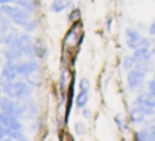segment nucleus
Listing matches in <instances>:
<instances>
[{
    "mask_svg": "<svg viewBox=\"0 0 155 141\" xmlns=\"http://www.w3.org/2000/svg\"><path fill=\"white\" fill-rule=\"evenodd\" d=\"M155 38L153 37H144L140 33V30L135 29V27H127L125 29V43L131 50H136L139 48H151L154 43Z\"/></svg>",
    "mask_w": 155,
    "mask_h": 141,
    "instance_id": "obj_4",
    "label": "nucleus"
},
{
    "mask_svg": "<svg viewBox=\"0 0 155 141\" xmlns=\"http://www.w3.org/2000/svg\"><path fill=\"white\" fill-rule=\"evenodd\" d=\"M71 4H72L71 0H52L51 5H49V10L54 14H60L63 11H65L67 8H70Z\"/></svg>",
    "mask_w": 155,
    "mask_h": 141,
    "instance_id": "obj_16",
    "label": "nucleus"
},
{
    "mask_svg": "<svg viewBox=\"0 0 155 141\" xmlns=\"http://www.w3.org/2000/svg\"><path fill=\"white\" fill-rule=\"evenodd\" d=\"M132 106L140 109L148 118H151L155 115V96L150 92H142L136 96Z\"/></svg>",
    "mask_w": 155,
    "mask_h": 141,
    "instance_id": "obj_7",
    "label": "nucleus"
},
{
    "mask_svg": "<svg viewBox=\"0 0 155 141\" xmlns=\"http://www.w3.org/2000/svg\"><path fill=\"white\" fill-rule=\"evenodd\" d=\"M14 45H16L19 49H21V52L23 53L25 59L26 60H33L35 59V53H34V41H33V38L30 37L29 33H22V34H19V38L18 41H16Z\"/></svg>",
    "mask_w": 155,
    "mask_h": 141,
    "instance_id": "obj_8",
    "label": "nucleus"
},
{
    "mask_svg": "<svg viewBox=\"0 0 155 141\" xmlns=\"http://www.w3.org/2000/svg\"><path fill=\"white\" fill-rule=\"evenodd\" d=\"M14 4L19 5L21 8L29 11V12H34L35 8H37L34 0H14Z\"/></svg>",
    "mask_w": 155,
    "mask_h": 141,
    "instance_id": "obj_19",
    "label": "nucleus"
},
{
    "mask_svg": "<svg viewBox=\"0 0 155 141\" xmlns=\"http://www.w3.org/2000/svg\"><path fill=\"white\" fill-rule=\"evenodd\" d=\"M147 118L148 117L140 109L134 107V106L131 107V111H129V120H131L132 123H135V125H142V123H146Z\"/></svg>",
    "mask_w": 155,
    "mask_h": 141,
    "instance_id": "obj_14",
    "label": "nucleus"
},
{
    "mask_svg": "<svg viewBox=\"0 0 155 141\" xmlns=\"http://www.w3.org/2000/svg\"><path fill=\"white\" fill-rule=\"evenodd\" d=\"M110 26H112V18H107V22H106V29L110 30Z\"/></svg>",
    "mask_w": 155,
    "mask_h": 141,
    "instance_id": "obj_33",
    "label": "nucleus"
},
{
    "mask_svg": "<svg viewBox=\"0 0 155 141\" xmlns=\"http://www.w3.org/2000/svg\"><path fill=\"white\" fill-rule=\"evenodd\" d=\"M5 137H7V133H5V126L0 125V141H3Z\"/></svg>",
    "mask_w": 155,
    "mask_h": 141,
    "instance_id": "obj_30",
    "label": "nucleus"
},
{
    "mask_svg": "<svg viewBox=\"0 0 155 141\" xmlns=\"http://www.w3.org/2000/svg\"><path fill=\"white\" fill-rule=\"evenodd\" d=\"M4 95L15 99V101H23V99L31 98L33 95V85L27 82H5L3 84Z\"/></svg>",
    "mask_w": 155,
    "mask_h": 141,
    "instance_id": "obj_3",
    "label": "nucleus"
},
{
    "mask_svg": "<svg viewBox=\"0 0 155 141\" xmlns=\"http://www.w3.org/2000/svg\"><path fill=\"white\" fill-rule=\"evenodd\" d=\"M19 38V31L15 29V27H12V29L10 30V31L7 33V35L4 37V40H3L2 45L4 46V48H8V46H12L14 43L18 41Z\"/></svg>",
    "mask_w": 155,
    "mask_h": 141,
    "instance_id": "obj_17",
    "label": "nucleus"
},
{
    "mask_svg": "<svg viewBox=\"0 0 155 141\" xmlns=\"http://www.w3.org/2000/svg\"><path fill=\"white\" fill-rule=\"evenodd\" d=\"M135 141H155V123H146L135 133Z\"/></svg>",
    "mask_w": 155,
    "mask_h": 141,
    "instance_id": "obj_11",
    "label": "nucleus"
},
{
    "mask_svg": "<svg viewBox=\"0 0 155 141\" xmlns=\"http://www.w3.org/2000/svg\"><path fill=\"white\" fill-rule=\"evenodd\" d=\"M4 96V91H3V85H0V99Z\"/></svg>",
    "mask_w": 155,
    "mask_h": 141,
    "instance_id": "obj_34",
    "label": "nucleus"
},
{
    "mask_svg": "<svg viewBox=\"0 0 155 141\" xmlns=\"http://www.w3.org/2000/svg\"><path fill=\"white\" fill-rule=\"evenodd\" d=\"M0 8L7 14L8 18L11 19V22L14 24L23 29V31L31 34V33H34L38 29V21L33 16V12L23 10V8H21L19 5L14 4V3L0 5Z\"/></svg>",
    "mask_w": 155,
    "mask_h": 141,
    "instance_id": "obj_1",
    "label": "nucleus"
},
{
    "mask_svg": "<svg viewBox=\"0 0 155 141\" xmlns=\"http://www.w3.org/2000/svg\"><path fill=\"white\" fill-rule=\"evenodd\" d=\"M80 16H82V11H80L79 7H74L71 10L70 15H68V21L70 22H78L80 21Z\"/></svg>",
    "mask_w": 155,
    "mask_h": 141,
    "instance_id": "obj_23",
    "label": "nucleus"
},
{
    "mask_svg": "<svg viewBox=\"0 0 155 141\" xmlns=\"http://www.w3.org/2000/svg\"><path fill=\"white\" fill-rule=\"evenodd\" d=\"M16 117L19 120L25 121H33L38 117V107L35 102L31 98L23 99V101H18V111H16Z\"/></svg>",
    "mask_w": 155,
    "mask_h": 141,
    "instance_id": "obj_6",
    "label": "nucleus"
},
{
    "mask_svg": "<svg viewBox=\"0 0 155 141\" xmlns=\"http://www.w3.org/2000/svg\"><path fill=\"white\" fill-rule=\"evenodd\" d=\"M75 133L78 136H83L86 133V125L82 122H76L75 123Z\"/></svg>",
    "mask_w": 155,
    "mask_h": 141,
    "instance_id": "obj_27",
    "label": "nucleus"
},
{
    "mask_svg": "<svg viewBox=\"0 0 155 141\" xmlns=\"http://www.w3.org/2000/svg\"><path fill=\"white\" fill-rule=\"evenodd\" d=\"M114 122H116V125H117V128L120 129V130H128V125L125 123V121H124V118L121 117V115H116Z\"/></svg>",
    "mask_w": 155,
    "mask_h": 141,
    "instance_id": "obj_24",
    "label": "nucleus"
},
{
    "mask_svg": "<svg viewBox=\"0 0 155 141\" xmlns=\"http://www.w3.org/2000/svg\"><path fill=\"white\" fill-rule=\"evenodd\" d=\"M151 52H153V54H154V56H155V41H154V43H153V45H151Z\"/></svg>",
    "mask_w": 155,
    "mask_h": 141,
    "instance_id": "obj_36",
    "label": "nucleus"
},
{
    "mask_svg": "<svg viewBox=\"0 0 155 141\" xmlns=\"http://www.w3.org/2000/svg\"><path fill=\"white\" fill-rule=\"evenodd\" d=\"M3 60H4V57H3V50H0V65L3 64Z\"/></svg>",
    "mask_w": 155,
    "mask_h": 141,
    "instance_id": "obj_35",
    "label": "nucleus"
},
{
    "mask_svg": "<svg viewBox=\"0 0 155 141\" xmlns=\"http://www.w3.org/2000/svg\"><path fill=\"white\" fill-rule=\"evenodd\" d=\"M147 92H150L151 95L155 96V79H151L147 83Z\"/></svg>",
    "mask_w": 155,
    "mask_h": 141,
    "instance_id": "obj_28",
    "label": "nucleus"
},
{
    "mask_svg": "<svg viewBox=\"0 0 155 141\" xmlns=\"http://www.w3.org/2000/svg\"><path fill=\"white\" fill-rule=\"evenodd\" d=\"M90 87H91V84H90V82H88V79H86V77H83L79 82V91H87L88 92Z\"/></svg>",
    "mask_w": 155,
    "mask_h": 141,
    "instance_id": "obj_26",
    "label": "nucleus"
},
{
    "mask_svg": "<svg viewBox=\"0 0 155 141\" xmlns=\"http://www.w3.org/2000/svg\"><path fill=\"white\" fill-rule=\"evenodd\" d=\"M4 79H3V77H2V73H0V85H3V84H4Z\"/></svg>",
    "mask_w": 155,
    "mask_h": 141,
    "instance_id": "obj_37",
    "label": "nucleus"
},
{
    "mask_svg": "<svg viewBox=\"0 0 155 141\" xmlns=\"http://www.w3.org/2000/svg\"><path fill=\"white\" fill-rule=\"evenodd\" d=\"M15 68L19 76H23L26 82L33 87L41 85V65L37 59L21 60L15 62Z\"/></svg>",
    "mask_w": 155,
    "mask_h": 141,
    "instance_id": "obj_2",
    "label": "nucleus"
},
{
    "mask_svg": "<svg viewBox=\"0 0 155 141\" xmlns=\"http://www.w3.org/2000/svg\"><path fill=\"white\" fill-rule=\"evenodd\" d=\"M153 79H155V71L153 72Z\"/></svg>",
    "mask_w": 155,
    "mask_h": 141,
    "instance_id": "obj_38",
    "label": "nucleus"
},
{
    "mask_svg": "<svg viewBox=\"0 0 155 141\" xmlns=\"http://www.w3.org/2000/svg\"><path fill=\"white\" fill-rule=\"evenodd\" d=\"M60 88H61V92H67V71H63L61 73V79H60Z\"/></svg>",
    "mask_w": 155,
    "mask_h": 141,
    "instance_id": "obj_25",
    "label": "nucleus"
},
{
    "mask_svg": "<svg viewBox=\"0 0 155 141\" xmlns=\"http://www.w3.org/2000/svg\"><path fill=\"white\" fill-rule=\"evenodd\" d=\"M121 65H123V69L127 71V72L131 71V69H134L135 65H136V60H135L134 54H128V56H124Z\"/></svg>",
    "mask_w": 155,
    "mask_h": 141,
    "instance_id": "obj_21",
    "label": "nucleus"
},
{
    "mask_svg": "<svg viewBox=\"0 0 155 141\" xmlns=\"http://www.w3.org/2000/svg\"><path fill=\"white\" fill-rule=\"evenodd\" d=\"M88 103V92L87 91H79L75 98V106L78 109H84Z\"/></svg>",
    "mask_w": 155,
    "mask_h": 141,
    "instance_id": "obj_18",
    "label": "nucleus"
},
{
    "mask_svg": "<svg viewBox=\"0 0 155 141\" xmlns=\"http://www.w3.org/2000/svg\"><path fill=\"white\" fill-rule=\"evenodd\" d=\"M34 53H35V59L37 60H45L48 57L49 49L44 41H41V40L34 41Z\"/></svg>",
    "mask_w": 155,
    "mask_h": 141,
    "instance_id": "obj_15",
    "label": "nucleus"
},
{
    "mask_svg": "<svg viewBox=\"0 0 155 141\" xmlns=\"http://www.w3.org/2000/svg\"><path fill=\"white\" fill-rule=\"evenodd\" d=\"M12 23H7V22H2L0 21V43L3 42L4 37L7 35V33L12 29Z\"/></svg>",
    "mask_w": 155,
    "mask_h": 141,
    "instance_id": "obj_22",
    "label": "nucleus"
},
{
    "mask_svg": "<svg viewBox=\"0 0 155 141\" xmlns=\"http://www.w3.org/2000/svg\"><path fill=\"white\" fill-rule=\"evenodd\" d=\"M134 57L136 60V65L135 68L137 69L144 71L146 73L148 72H154V61H153V52H151L150 48L144 46V48H139L136 50H134Z\"/></svg>",
    "mask_w": 155,
    "mask_h": 141,
    "instance_id": "obj_5",
    "label": "nucleus"
},
{
    "mask_svg": "<svg viewBox=\"0 0 155 141\" xmlns=\"http://www.w3.org/2000/svg\"><path fill=\"white\" fill-rule=\"evenodd\" d=\"M5 133L8 137H11L15 141H29L27 136L25 134L23 130H11V129H5Z\"/></svg>",
    "mask_w": 155,
    "mask_h": 141,
    "instance_id": "obj_20",
    "label": "nucleus"
},
{
    "mask_svg": "<svg viewBox=\"0 0 155 141\" xmlns=\"http://www.w3.org/2000/svg\"><path fill=\"white\" fill-rule=\"evenodd\" d=\"M82 110H83V111H82V115H83L84 118H90V117H91V111H90L88 109H86V107H84V109H82Z\"/></svg>",
    "mask_w": 155,
    "mask_h": 141,
    "instance_id": "obj_31",
    "label": "nucleus"
},
{
    "mask_svg": "<svg viewBox=\"0 0 155 141\" xmlns=\"http://www.w3.org/2000/svg\"><path fill=\"white\" fill-rule=\"evenodd\" d=\"M2 122L5 126V129H11V130H23L25 126L22 123V120H19L15 115H8L3 113L2 115Z\"/></svg>",
    "mask_w": 155,
    "mask_h": 141,
    "instance_id": "obj_12",
    "label": "nucleus"
},
{
    "mask_svg": "<svg viewBox=\"0 0 155 141\" xmlns=\"http://www.w3.org/2000/svg\"><path fill=\"white\" fill-rule=\"evenodd\" d=\"M146 76H147V73L142 69H137V68L128 71V75H127V87H128V90L136 91L140 87H143V84L146 82Z\"/></svg>",
    "mask_w": 155,
    "mask_h": 141,
    "instance_id": "obj_9",
    "label": "nucleus"
},
{
    "mask_svg": "<svg viewBox=\"0 0 155 141\" xmlns=\"http://www.w3.org/2000/svg\"><path fill=\"white\" fill-rule=\"evenodd\" d=\"M0 111L4 113V114L15 115L16 117V111H18V101H15V99L4 95L2 99H0Z\"/></svg>",
    "mask_w": 155,
    "mask_h": 141,
    "instance_id": "obj_10",
    "label": "nucleus"
},
{
    "mask_svg": "<svg viewBox=\"0 0 155 141\" xmlns=\"http://www.w3.org/2000/svg\"><path fill=\"white\" fill-rule=\"evenodd\" d=\"M0 73H2V77L4 79V82H14L19 76L18 72H16L15 64L14 62H8V61H5L2 65V72Z\"/></svg>",
    "mask_w": 155,
    "mask_h": 141,
    "instance_id": "obj_13",
    "label": "nucleus"
},
{
    "mask_svg": "<svg viewBox=\"0 0 155 141\" xmlns=\"http://www.w3.org/2000/svg\"><path fill=\"white\" fill-rule=\"evenodd\" d=\"M147 31H148V34H150V37L155 38V19L150 23V26H148Z\"/></svg>",
    "mask_w": 155,
    "mask_h": 141,
    "instance_id": "obj_29",
    "label": "nucleus"
},
{
    "mask_svg": "<svg viewBox=\"0 0 155 141\" xmlns=\"http://www.w3.org/2000/svg\"><path fill=\"white\" fill-rule=\"evenodd\" d=\"M14 3V0H0V5H4V4H11Z\"/></svg>",
    "mask_w": 155,
    "mask_h": 141,
    "instance_id": "obj_32",
    "label": "nucleus"
}]
</instances>
